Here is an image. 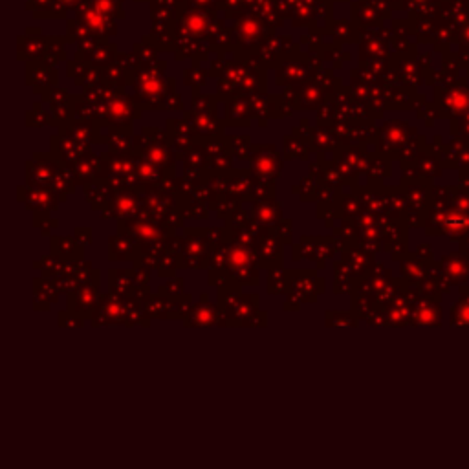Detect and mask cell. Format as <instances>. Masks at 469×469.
I'll return each instance as SVG.
<instances>
[{
  "label": "cell",
  "instance_id": "obj_1",
  "mask_svg": "<svg viewBox=\"0 0 469 469\" xmlns=\"http://www.w3.org/2000/svg\"><path fill=\"white\" fill-rule=\"evenodd\" d=\"M219 306L222 312L220 326H242L248 317L259 312L261 299L257 293H242V286L237 283L222 284L217 288Z\"/></svg>",
  "mask_w": 469,
  "mask_h": 469
},
{
  "label": "cell",
  "instance_id": "obj_2",
  "mask_svg": "<svg viewBox=\"0 0 469 469\" xmlns=\"http://www.w3.org/2000/svg\"><path fill=\"white\" fill-rule=\"evenodd\" d=\"M163 171H174L176 154L172 150L171 139L167 130L158 127H143L141 134L134 136V150Z\"/></svg>",
  "mask_w": 469,
  "mask_h": 469
},
{
  "label": "cell",
  "instance_id": "obj_3",
  "mask_svg": "<svg viewBox=\"0 0 469 469\" xmlns=\"http://www.w3.org/2000/svg\"><path fill=\"white\" fill-rule=\"evenodd\" d=\"M103 176L112 183L114 189H134L141 192V183L136 174V166H134V156L119 154L107 150L103 152Z\"/></svg>",
  "mask_w": 469,
  "mask_h": 469
},
{
  "label": "cell",
  "instance_id": "obj_4",
  "mask_svg": "<svg viewBox=\"0 0 469 469\" xmlns=\"http://www.w3.org/2000/svg\"><path fill=\"white\" fill-rule=\"evenodd\" d=\"M117 231L132 237L139 244H152V242H166L171 234H174L176 230L150 217H136V219L117 220Z\"/></svg>",
  "mask_w": 469,
  "mask_h": 469
},
{
  "label": "cell",
  "instance_id": "obj_5",
  "mask_svg": "<svg viewBox=\"0 0 469 469\" xmlns=\"http://www.w3.org/2000/svg\"><path fill=\"white\" fill-rule=\"evenodd\" d=\"M337 251H341L337 240L334 237H301L297 244L293 246L292 259L295 262L308 259V261L315 262L317 268H325L326 262L334 259Z\"/></svg>",
  "mask_w": 469,
  "mask_h": 469
},
{
  "label": "cell",
  "instance_id": "obj_6",
  "mask_svg": "<svg viewBox=\"0 0 469 469\" xmlns=\"http://www.w3.org/2000/svg\"><path fill=\"white\" fill-rule=\"evenodd\" d=\"M288 299L299 304L315 303L325 293V279L315 270H288Z\"/></svg>",
  "mask_w": 469,
  "mask_h": 469
},
{
  "label": "cell",
  "instance_id": "obj_7",
  "mask_svg": "<svg viewBox=\"0 0 469 469\" xmlns=\"http://www.w3.org/2000/svg\"><path fill=\"white\" fill-rule=\"evenodd\" d=\"M284 156L272 143H261L253 147L250 158V171L255 180L275 181L283 174Z\"/></svg>",
  "mask_w": 469,
  "mask_h": 469
},
{
  "label": "cell",
  "instance_id": "obj_8",
  "mask_svg": "<svg viewBox=\"0 0 469 469\" xmlns=\"http://www.w3.org/2000/svg\"><path fill=\"white\" fill-rule=\"evenodd\" d=\"M209 253H211V246L203 234V228L183 230V244L180 250L181 268L206 270L209 268Z\"/></svg>",
  "mask_w": 469,
  "mask_h": 469
},
{
  "label": "cell",
  "instance_id": "obj_9",
  "mask_svg": "<svg viewBox=\"0 0 469 469\" xmlns=\"http://www.w3.org/2000/svg\"><path fill=\"white\" fill-rule=\"evenodd\" d=\"M101 217L112 220H127L136 217H147L141 192L134 189H116L108 206L101 211Z\"/></svg>",
  "mask_w": 469,
  "mask_h": 469
},
{
  "label": "cell",
  "instance_id": "obj_10",
  "mask_svg": "<svg viewBox=\"0 0 469 469\" xmlns=\"http://www.w3.org/2000/svg\"><path fill=\"white\" fill-rule=\"evenodd\" d=\"M127 304L128 297L116 295V293H105L99 297L96 312L92 315V326H110L125 325L127 321Z\"/></svg>",
  "mask_w": 469,
  "mask_h": 469
},
{
  "label": "cell",
  "instance_id": "obj_11",
  "mask_svg": "<svg viewBox=\"0 0 469 469\" xmlns=\"http://www.w3.org/2000/svg\"><path fill=\"white\" fill-rule=\"evenodd\" d=\"M99 297H101L99 295V270H94V277L90 279V283H86L75 292L66 293V306L70 312L81 315L83 319H92Z\"/></svg>",
  "mask_w": 469,
  "mask_h": 469
},
{
  "label": "cell",
  "instance_id": "obj_12",
  "mask_svg": "<svg viewBox=\"0 0 469 469\" xmlns=\"http://www.w3.org/2000/svg\"><path fill=\"white\" fill-rule=\"evenodd\" d=\"M63 166L52 152H37L33 160L26 163V186L30 187H52L59 167Z\"/></svg>",
  "mask_w": 469,
  "mask_h": 469
},
{
  "label": "cell",
  "instance_id": "obj_13",
  "mask_svg": "<svg viewBox=\"0 0 469 469\" xmlns=\"http://www.w3.org/2000/svg\"><path fill=\"white\" fill-rule=\"evenodd\" d=\"M283 246L284 242L279 237L275 226H264L259 234V264L262 270H272V268L283 266Z\"/></svg>",
  "mask_w": 469,
  "mask_h": 469
},
{
  "label": "cell",
  "instance_id": "obj_14",
  "mask_svg": "<svg viewBox=\"0 0 469 469\" xmlns=\"http://www.w3.org/2000/svg\"><path fill=\"white\" fill-rule=\"evenodd\" d=\"M17 200L24 203L26 209H32L33 213H52L61 203V198L52 187L21 186L17 189Z\"/></svg>",
  "mask_w": 469,
  "mask_h": 469
},
{
  "label": "cell",
  "instance_id": "obj_15",
  "mask_svg": "<svg viewBox=\"0 0 469 469\" xmlns=\"http://www.w3.org/2000/svg\"><path fill=\"white\" fill-rule=\"evenodd\" d=\"M166 130L171 139L172 150H174L176 160L181 161L183 156L198 143L200 134L197 132V128L192 127L187 119H169L166 125Z\"/></svg>",
  "mask_w": 469,
  "mask_h": 469
},
{
  "label": "cell",
  "instance_id": "obj_16",
  "mask_svg": "<svg viewBox=\"0 0 469 469\" xmlns=\"http://www.w3.org/2000/svg\"><path fill=\"white\" fill-rule=\"evenodd\" d=\"M50 145H52V154H54L63 166L70 167V169H72L83 156L92 152V147H86V145L75 141V139L70 138L64 130H59L57 134H54L52 139H50Z\"/></svg>",
  "mask_w": 469,
  "mask_h": 469
},
{
  "label": "cell",
  "instance_id": "obj_17",
  "mask_svg": "<svg viewBox=\"0 0 469 469\" xmlns=\"http://www.w3.org/2000/svg\"><path fill=\"white\" fill-rule=\"evenodd\" d=\"M139 116H141V112L138 108H134V105L123 101V99H114V101H108L107 107L103 108L97 123H101L108 128L114 127L132 130V119H139Z\"/></svg>",
  "mask_w": 469,
  "mask_h": 469
},
{
  "label": "cell",
  "instance_id": "obj_18",
  "mask_svg": "<svg viewBox=\"0 0 469 469\" xmlns=\"http://www.w3.org/2000/svg\"><path fill=\"white\" fill-rule=\"evenodd\" d=\"M222 321V312L219 304H213L209 301L208 293H202V297L197 304H192V310L189 312L183 325L187 328H198V326H220Z\"/></svg>",
  "mask_w": 469,
  "mask_h": 469
},
{
  "label": "cell",
  "instance_id": "obj_19",
  "mask_svg": "<svg viewBox=\"0 0 469 469\" xmlns=\"http://www.w3.org/2000/svg\"><path fill=\"white\" fill-rule=\"evenodd\" d=\"M139 253H141V246L128 234L117 231V234H112L108 239V259L112 262L127 261L134 264L138 262Z\"/></svg>",
  "mask_w": 469,
  "mask_h": 469
},
{
  "label": "cell",
  "instance_id": "obj_20",
  "mask_svg": "<svg viewBox=\"0 0 469 469\" xmlns=\"http://www.w3.org/2000/svg\"><path fill=\"white\" fill-rule=\"evenodd\" d=\"M114 191L116 189H114L112 183L105 176L94 178V180L83 186V192H85L86 202H88L92 211H103V209L107 208Z\"/></svg>",
  "mask_w": 469,
  "mask_h": 469
},
{
  "label": "cell",
  "instance_id": "obj_21",
  "mask_svg": "<svg viewBox=\"0 0 469 469\" xmlns=\"http://www.w3.org/2000/svg\"><path fill=\"white\" fill-rule=\"evenodd\" d=\"M251 217L261 226H275L279 220H283V203L275 198H262L251 202Z\"/></svg>",
  "mask_w": 469,
  "mask_h": 469
},
{
  "label": "cell",
  "instance_id": "obj_22",
  "mask_svg": "<svg viewBox=\"0 0 469 469\" xmlns=\"http://www.w3.org/2000/svg\"><path fill=\"white\" fill-rule=\"evenodd\" d=\"M228 180H230L228 194L239 198L242 203L251 202V191H253V186H255V178H253L251 171H246V169H231L228 172Z\"/></svg>",
  "mask_w": 469,
  "mask_h": 469
},
{
  "label": "cell",
  "instance_id": "obj_23",
  "mask_svg": "<svg viewBox=\"0 0 469 469\" xmlns=\"http://www.w3.org/2000/svg\"><path fill=\"white\" fill-rule=\"evenodd\" d=\"M72 172H74L75 183L83 187L85 183L94 180V178L103 176V158L96 156L94 152H88L72 167Z\"/></svg>",
  "mask_w": 469,
  "mask_h": 469
},
{
  "label": "cell",
  "instance_id": "obj_24",
  "mask_svg": "<svg viewBox=\"0 0 469 469\" xmlns=\"http://www.w3.org/2000/svg\"><path fill=\"white\" fill-rule=\"evenodd\" d=\"M59 284L55 279L50 277H37L35 279V310H44L48 312L52 304L59 301Z\"/></svg>",
  "mask_w": 469,
  "mask_h": 469
},
{
  "label": "cell",
  "instance_id": "obj_25",
  "mask_svg": "<svg viewBox=\"0 0 469 469\" xmlns=\"http://www.w3.org/2000/svg\"><path fill=\"white\" fill-rule=\"evenodd\" d=\"M186 119L197 128L200 136H214V134H226V121H220L217 114L203 112H186Z\"/></svg>",
  "mask_w": 469,
  "mask_h": 469
},
{
  "label": "cell",
  "instance_id": "obj_26",
  "mask_svg": "<svg viewBox=\"0 0 469 469\" xmlns=\"http://www.w3.org/2000/svg\"><path fill=\"white\" fill-rule=\"evenodd\" d=\"M50 250L52 253L64 261H81L83 259V246L75 240V237H59L54 234L50 239Z\"/></svg>",
  "mask_w": 469,
  "mask_h": 469
},
{
  "label": "cell",
  "instance_id": "obj_27",
  "mask_svg": "<svg viewBox=\"0 0 469 469\" xmlns=\"http://www.w3.org/2000/svg\"><path fill=\"white\" fill-rule=\"evenodd\" d=\"M107 147H108V150H112V152H119V154H130V152L134 150L132 130L107 127Z\"/></svg>",
  "mask_w": 469,
  "mask_h": 469
},
{
  "label": "cell",
  "instance_id": "obj_28",
  "mask_svg": "<svg viewBox=\"0 0 469 469\" xmlns=\"http://www.w3.org/2000/svg\"><path fill=\"white\" fill-rule=\"evenodd\" d=\"M134 288V279L130 268L128 270H116L112 268L108 272V292L116 293V295H123L128 297Z\"/></svg>",
  "mask_w": 469,
  "mask_h": 469
},
{
  "label": "cell",
  "instance_id": "obj_29",
  "mask_svg": "<svg viewBox=\"0 0 469 469\" xmlns=\"http://www.w3.org/2000/svg\"><path fill=\"white\" fill-rule=\"evenodd\" d=\"M251 112L246 101H231L226 108V127H250Z\"/></svg>",
  "mask_w": 469,
  "mask_h": 469
},
{
  "label": "cell",
  "instance_id": "obj_30",
  "mask_svg": "<svg viewBox=\"0 0 469 469\" xmlns=\"http://www.w3.org/2000/svg\"><path fill=\"white\" fill-rule=\"evenodd\" d=\"M312 152V149L308 147V143L301 139L295 134H290V136H284L283 139V156L284 160H308V154Z\"/></svg>",
  "mask_w": 469,
  "mask_h": 469
},
{
  "label": "cell",
  "instance_id": "obj_31",
  "mask_svg": "<svg viewBox=\"0 0 469 469\" xmlns=\"http://www.w3.org/2000/svg\"><path fill=\"white\" fill-rule=\"evenodd\" d=\"M172 299L174 297H169V295H163V293L150 295L149 301L145 303V310H147L150 319H169Z\"/></svg>",
  "mask_w": 469,
  "mask_h": 469
},
{
  "label": "cell",
  "instance_id": "obj_32",
  "mask_svg": "<svg viewBox=\"0 0 469 469\" xmlns=\"http://www.w3.org/2000/svg\"><path fill=\"white\" fill-rule=\"evenodd\" d=\"M288 270H284L283 266L268 270V293L270 295H283V293H286V290H288Z\"/></svg>",
  "mask_w": 469,
  "mask_h": 469
},
{
  "label": "cell",
  "instance_id": "obj_33",
  "mask_svg": "<svg viewBox=\"0 0 469 469\" xmlns=\"http://www.w3.org/2000/svg\"><path fill=\"white\" fill-rule=\"evenodd\" d=\"M253 147L251 145L250 136H228V150L234 156V160L250 161L251 154H253Z\"/></svg>",
  "mask_w": 469,
  "mask_h": 469
},
{
  "label": "cell",
  "instance_id": "obj_34",
  "mask_svg": "<svg viewBox=\"0 0 469 469\" xmlns=\"http://www.w3.org/2000/svg\"><path fill=\"white\" fill-rule=\"evenodd\" d=\"M178 268H181L180 253L167 246L166 251H163V255H161L160 262H158V268H156V270H158V275L167 279L174 277V273Z\"/></svg>",
  "mask_w": 469,
  "mask_h": 469
},
{
  "label": "cell",
  "instance_id": "obj_35",
  "mask_svg": "<svg viewBox=\"0 0 469 469\" xmlns=\"http://www.w3.org/2000/svg\"><path fill=\"white\" fill-rule=\"evenodd\" d=\"M150 321H152V319H150L149 314H147V310H145V304L128 297L127 321H125V325H127V326H134V325L150 326Z\"/></svg>",
  "mask_w": 469,
  "mask_h": 469
},
{
  "label": "cell",
  "instance_id": "obj_36",
  "mask_svg": "<svg viewBox=\"0 0 469 469\" xmlns=\"http://www.w3.org/2000/svg\"><path fill=\"white\" fill-rule=\"evenodd\" d=\"M334 273H336V281H334V293L336 295H341V293H347L348 290L354 288V275L348 272V268L345 266L343 261L334 262Z\"/></svg>",
  "mask_w": 469,
  "mask_h": 469
},
{
  "label": "cell",
  "instance_id": "obj_37",
  "mask_svg": "<svg viewBox=\"0 0 469 469\" xmlns=\"http://www.w3.org/2000/svg\"><path fill=\"white\" fill-rule=\"evenodd\" d=\"M192 310V297L187 295V293H181L178 297L172 299L171 314H169V319H186L189 312Z\"/></svg>",
  "mask_w": 469,
  "mask_h": 469
},
{
  "label": "cell",
  "instance_id": "obj_38",
  "mask_svg": "<svg viewBox=\"0 0 469 469\" xmlns=\"http://www.w3.org/2000/svg\"><path fill=\"white\" fill-rule=\"evenodd\" d=\"M326 326H357L356 315L348 312H337V310H326L325 312Z\"/></svg>",
  "mask_w": 469,
  "mask_h": 469
},
{
  "label": "cell",
  "instance_id": "obj_39",
  "mask_svg": "<svg viewBox=\"0 0 469 469\" xmlns=\"http://www.w3.org/2000/svg\"><path fill=\"white\" fill-rule=\"evenodd\" d=\"M233 160L234 156L231 154L230 150L226 152H220V154L209 156V171L211 172H230L233 169Z\"/></svg>",
  "mask_w": 469,
  "mask_h": 469
},
{
  "label": "cell",
  "instance_id": "obj_40",
  "mask_svg": "<svg viewBox=\"0 0 469 469\" xmlns=\"http://www.w3.org/2000/svg\"><path fill=\"white\" fill-rule=\"evenodd\" d=\"M26 125L28 127L43 128V127H55V121L46 112H43V108L35 107L32 112H26Z\"/></svg>",
  "mask_w": 469,
  "mask_h": 469
},
{
  "label": "cell",
  "instance_id": "obj_41",
  "mask_svg": "<svg viewBox=\"0 0 469 469\" xmlns=\"http://www.w3.org/2000/svg\"><path fill=\"white\" fill-rule=\"evenodd\" d=\"M158 293L169 295V297H178L181 293H186V281L181 277H169V281L160 284Z\"/></svg>",
  "mask_w": 469,
  "mask_h": 469
},
{
  "label": "cell",
  "instance_id": "obj_42",
  "mask_svg": "<svg viewBox=\"0 0 469 469\" xmlns=\"http://www.w3.org/2000/svg\"><path fill=\"white\" fill-rule=\"evenodd\" d=\"M272 197H275V181L255 180V186H253V191H251V202Z\"/></svg>",
  "mask_w": 469,
  "mask_h": 469
},
{
  "label": "cell",
  "instance_id": "obj_43",
  "mask_svg": "<svg viewBox=\"0 0 469 469\" xmlns=\"http://www.w3.org/2000/svg\"><path fill=\"white\" fill-rule=\"evenodd\" d=\"M85 321L86 319H83L81 315L74 314V312H70L68 308L63 310V312H59V315H57L59 326H77V328H79V326L85 325Z\"/></svg>",
  "mask_w": 469,
  "mask_h": 469
},
{
  "label": "cell",
  "instance_id": "obj_44",
  "mask_svg": "<svg viewBox=\"0 0 469 469\" xmlns=\"http://www.w3.org/2000/svg\"><path fill=\"white\" fill-rule=\"evenodd\" d=\"M132 272L134 284H141V286H147L150 283V268L145 266V264H139V262H134V266L130 268Z\"/></svg>",
  "mask_w": 469,
  "mask_h": 469
},
{
  "label": "cell",
  "instance_id": "obj_45",
  "mask_svg": "<svg viewBox=\"0 0 469 469\" xmlns=\"http://www.w3.org/2000/svg\"><path fill=\"white\" fill-rule=\"evenodd\" d=\"M275 230H277L279 237H281V240H283L284 244H292V234H293L292 220L290 219L279 220L277 224H275Z\"/></svg>",
  "mask_w": 469,
  "mask_h": 469
},
{
  "label": "cell",
  "instance_id": "obj_46",
  "mask_svg": "<svg viewBox=\"0 0 469 469\" xmlns=\"http://www.w3.org/2000/svg\"><path fill=\"white\" fill-rule=\"evenodd\" d=\"M268 325V312L266 310H259V312H255V314L251 315V317H248V319L244 321V328H264V326Z\"/></svg>",
  "mask_w": 469,
  "mask_h": 469
},
{
  "label": "cell",
  "instance_id": "obj_47",
  "mask_svg": "<svg viewBox=\"0 0 469 469\" xmlns=\"http://www.w3.org/2000/svg\"><path fill=\"white\" fill-rule=\"evenodd\" d=\"M74 237H75V240L83 246V248H85V246H90L92 242H94V237H92V228H86V226H79V228H75Z\"/></svg>",
  "mask_w": 469,
  "mask_h": 469
},
{
  "label": "cell",
  "instance_id": "obj_48",
  "mask_svg": "<svg viewBox=\"0 0 469 469\" xmlns=\"http://www.w3.org/2000/svg\"><path fill=\"white\" fill-rule=\"evenodd\" d=\"M130 299H134V301H139V303H147L150 297V290H149V284L147 286H141V284H134L132 292H130V295H128Z\"/></svg>",
  "mask_w": 469,
  "mask_h": 469
},
{
  "label": "cell",
  "instance_id": "obj_49",
  "mask_svg": "<svg viewBox=\"0 0 469 469\" xmlns=\"http://www.w3.org/2000/svg\"><path fill=\"white\" fill-rule=\"evenodd\" d=\"M468 224L469 220L466 217H462V214L449 213L448 219H446V226H448L449 230H460V228H466Z\"/></svg>",
  "mask_w": 469,
  "mask_h": 469
},
{
  "label": "cell",
  "instance_id": "obj_50",
  "mask_svg": "<svg viewBox=\"0 0 469 469\" xmlns=\"http://www.w3.org/2000/svg\"><path fill=\"white\" fill-rule=\"evenodd\" d=\"M54 228H57V220L50 217V219L46 220V222H43V224H41V231H43V237H48L50 231L54 230Z\"/></svg>",
  "mask_w": 469,
  "mask_h": 469
},
{
  "label": "cell",
  "instance_id": "obj_51",
  "mask_svg": "<svg viewBox=\"0 0 469 469\" xmlns=\"http://www.w3.org/2000/svg\"><path fill=\"white\" fill-rule=\"evenodd\" d=\"M283 308L286 310V312H297V310H301V304L299 303H295V301H292V299H286L284 301V304H283Z\"/></svg>",
  "mask_w": 469,
  "mask_h": 469
}]
</instances>
